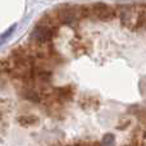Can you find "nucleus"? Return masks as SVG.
Listing matches in <instances>:
<instances>
[{"label": "nucleus", "mask_w": 146, "mask_h": 146, "mask_svg": "<svg viewBox=\"0 0 146 146\" xmlns=\"http://www.w3.org/2000/svg\"><path fill=\"white\" fill-rule=\"evenodd\" d=\"M55 32L56 31L50 30V28L45 27V26L37 25L33 28L31 38H32L33 44H37V45H48V44L51 42Z\"/></svg>", "instance_id": "obj_3"}, {"label": "nucleus", "mask_w": 146, "mask_h": 146, "mask_svg": "<svg viewBox=\"0 0 146 146\" xmlns=\"http://www.w3.org/2000/svg\"><path fill=\"white\" fill-rule=\"evenodd\" d=\"M91 10H92L94 19L103 21V22L111 21L118 15L117 8L105 4V3H95V4H91Z\"/></svg>", "instance_id": "obj_2"}, {"label": "nucleus", "mask_w": 146, "mask_h": 146, "mask_svg": "<svg viewBox=\"0 0 146 146\" xmlns=\"http://www.w3.org/2000/svg\"><path fill=\"white\" fill-rule=\"evenodd\" d=\"M36 121H37V119H36L35 117H32V115H26V117L19 118V123L22 124V126H30V124L35 123Z\"/></svg>", "instance_id": "obj_5"}, {"label": "nucleus", "mask_w": 146, "mask_h": 146, "mask_svg": "<svg viewBox=\"0 0 146 146\" xmlns=\"http://www.w3.org/2000/svg\"><path fill=\"white\" fill-rule=\"evenodd\" d=\"M124 146H131V145H124Z\"/></svg>", "instance_id": "obj_8"}, {"label": "nucleus", "mask_w": 146, "mask_h": 146, "mask_svg": "<svg viewBox=\"0 0 146 146\" xmlns=\"http://www.w3.org/2000/svg\"><path fill=\"white\" fill-rule=\"evenodd\" d=\"M135 114H136L137 119L141 121L142 124H146V109H139L137 111H135Z\"/></svg>", "instance_id": "obj_7"}, {"label": "nucleus", "mask_w": 146, "mask_h": 146, "mask_svg": "<svg viewBox=\"0 0 146 146\" xmlns=\"http://www.w3.org/2000/svg\"><path fill=\"white\" fill-rule=\"evenodd\" d=\"M58 21L60 25H73L80 19V14H78V5H72V4H64L56 8L54 10Z\"/></svg>", "instance_id": "obj_1"}, {"label": "nucleus", "mask_w": 146, "mask_h": 146, "mask_svg": "<svg viewBox=\"0 0 146 146\" xmlns=\"http://www.w3.org/2000/svg\"><path fill=\"white\" fill-rule=\"evenodd\" d=\"M22 91H23L22 92L23 98H25L26 100L31 101V103H40L41 99H42L36 87H25Z\"/></svg>", "instance_id": "obj_4"}, {"label": "nucleus", "mask_w": 146, "mask_h": 146, "mask_svg": "<svg viewBox=\"0 0 146 146\" xmlns=\"http://www.w3.org/2000/svg\"><path fill=\"white\" fill-rule=\"evenodd\" d=\"M100 146H114V136L113 135H105L103 139V141H101Z\"/></svg>", "instance_id": "obj_6"}]
</instances>
